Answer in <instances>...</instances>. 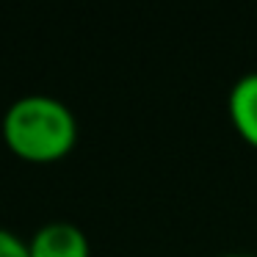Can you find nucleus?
<instances>
[{"label":"nucleus","instance_id":"nucleus-1","mask_svg":"<svg viewBox=\"0 0 257 257\" xmlns=\"http://www.w3.org/2000/svg\"><path fill=\"white\" fill-rule=\"evenodd\" d=\"M0 130L9 150L31 163L61 161L78 141L72 108L45 91L17 97L3 113Z\"/></svg>","mask_w":257,"mask_h":257},{"label":"nucleus","instance_id":"nucleus-2","mask_svg":"<svg viewBox=\"0 0 257 257\" xmlns=\"http://www.w3.org/2000/svg\"><path fill=\"white\" fill-rule=\"evenodd\" d=\"M31 257H91L86 232L75 221H45L28 240Z\"/></svg>","mask_w":257,"mask_h":257},{"label":"nucleus","instance_id":"nucleus-3","mask_svg":"<svg viewBox=\"0 0 257 257\" xmlns=\"http://www.w3.org/2000/svg\"><path fill=\"white\" fill-rule=\"evenodd\" d=\"M227 111L235 130L257 147V72H246L232 83Z\"/></svg>","mask_w":257,"mask_h":257},{"label":"nucleus","instance_id":"nucleus-5","mask_svg":"<svg viewBox=\"0 0 257 257\" xmlns=\"http://www.w3.org/2000/svg\"><path fill=\"white\" fill-rule=\"evenodd\" d=\"M218 257H249V254H235L232 251V254H218Z\"/></svg>","mask_w":257,"mask_h":257},{"label":"nucleus","instance_id":"nucleus-4","mask_svg":"<svg viewBox=\"0 0 257 257\" xmlns=\"http://www.w3.org/2000/svg\"><path fill=\"white\" fill-rule=\"evenodd\" d=\"M0 257H31L28 240H23L9 227H0Z\"/></svg>","mask_w":257,"mask_h":257}]
</instances>
